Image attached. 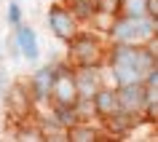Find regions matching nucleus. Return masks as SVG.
<instances>
[{
  "mask_svg": "<svg viewBox=\"0 0 158 142\" xmlns=\"http://www.w3.org/2000/svg\"><path fill=\"white\" fill-rule=\"evenodd\" d=\"M110 65L118 83H142L145 75L156 67V56L150 48H142L137 43H121L110 54Z\"/></svg>",
  "mask_w": 158,
  "mask_h": 142,
  "instance_id": "nucleus-1",
  "label": "nucleus"
},
{
  "mask_svg": "<svg viewBox=\"0 0 158 142\" xmlns=\"http://www.w3.org/2000/svg\"><path fill=\"white\" fill-rule=\"evenodd\" d=\"M153 27H156V19L150 16H123L113 24V38L118 43H139L153 35Z\"/></svg>",
  "mask_w": 158,
  "mask_h": 142,
  "instance_id": "nucleus-2",
  "label": "nucleus"
},
{
  "mask_svg": "<svg viewBox=\"0 0 158 142\" xmlns=\"http://www.w3.org/2000/svg\"><path fill=\"white\" fill-rule=\"evenodd\" d=\"M67 43H70L73 59H75L81 67H97V65L102 62V56H105V51H102L99 40H97V38H91V35H78V32H75Z\"/></svg>",
  "mask_w": 158,
  "mask_h": 142,
  "instance_id": "nucleus-3",
  "label": "nucleus"
},
{
  "mask_svg": "<svg viewBox=\"0 0 158 142\" xmlns=\"http://www.w3.org/2000/svg\"><path fill=\"white\" fill-rule=\"evenodd\" d=\"M54 97V105L59 107H78L81 105V97H78V89H75V81L70 73L64 70H56V75H54V86H51V94Z\"/></svg>",
  "mask_w": 158,
  "mask_h": 142,
  "instance_id": "nucleus-4",
  "label": "nucleus"
},
{
  "mask_svg": "<svg viewBox=\"0 0 158 142\" xmlns=\"http://www.w3.org/2000/svg\"><path fill=\"white\" fill-rule=\"evenodd\" d=\"M115 97H118V107L121 110H129V113L139 115L145 102H148V89H145V83H121Z\"/></svg>",
  "mask_w": 158,
  "mask_h": 142,
  "instance_id": "nucleus-5",
  "label": "nucleus"
},
{
  "mask_svg": "<svg viewBox=\"0 0 158 142\" xmlns=\"http://www.w3.org/2000/svg\"><path fill=\"white\" fill-rule=\"evenodd\" d=\"M48 27L54 30V35H56V38L70 40V38L78 32V19L73 16V11L62 8V6H54V8L48 11Z\"/></svg>",
  "mask_w": 158,
  "mask_h": 142,
  "instance_id": "nucleus-6",
  "label": "nucleus"
},
{
  "mask_svg": "<svg viewBox=\"0 0 158 142\" xmlns=\"http://www.w3.org/2000/svg\"><path fill=\"white\" fill-rule=\"evenodd\" d=\"M6 110H8V115L14 118H24L30 113V94H27L24 86H14L8 94H6Z\"/></svg>",
  "mask_w": 158,
  "mask_h": 142,
  "instance_id": "nucleus-7",
  "label": "nucleus"
},
{
  "mask_svg": "<svg viewBox=\"0 0 158 142\" xmlns=\"http://www.w3.org/2000/svg\"><path fill=\"white\" fill-rule=\"evenodd\" d=\"M16 46L27 59H38L40 46H38V35L30 24H16Z\"/></svg>",
  "mask_w": 158,
  "mask_h": 142,
  "instance_id": "nucleus-8",
  "label": "nucleus"
},
{
  "mask_svg": "<svg viewBox=\"0 0 158 142\" xmlns=\"http://www.w3.org/2000/svg\"><path fill=\"white\" fill-rule=\"evenodd\" d=\"M54 75H56V67H40V70L32 75L30 91H32L35 99H48L51 86H54Z\"/></svg>",
  "mask_w": 158,
  "mask_h": 142,
  "instance_id": "nucleus-9",
  "label": "nucleus"
},
{
  "mask_svg": "<svg viewBox=\"0 0 158 142\" xmlns=\"http://www.w3.org/2000/svg\"><path fill=\"white\" fill-rule=\"evenodd\" d=\"M73 81H75V89H78V97H81V99H91L94 91L99 89V81H97L94 67H81L73 75Z\"/></svg>",
  "mask_w": 158,
  "mask_h": 142,
  "instance_id": "nucleus-10",
  "label": "nucleus"
},
{
  "mask_svg": "<svg viewBox=\"0 0 158 142\" xmlns=\"http://www.w3.org/2000/svg\"><path fill=\"white\" fill-rule=\"evenodd\" d=\"M94 110H97V115H102V118H107L110 113H115L118 110L115 91H110V89H97V91H94Z\"/></svg>",
  "mask_w": 158,
  "mask_h": 142,
  "instance_id": "nucleus-11",
  "label": "nucleus"
},
{
  "mask_svg": "<svg viewBox=\"0 0 158 142\" xmlns=\"http://www.w3.org/2000/svg\"><path fill=\"white\" fill-rule=\"evenodd\" d=\"M134 115H137V113H129V110H121V107H118L115 113H110L105 121L110 123V132H113V134H126L134 123H137V118H134Z\"/></svg>",
  "mask_w": 158,
  "mask_h": 142,
  "instance_id": "nucleus-12",
  "label": "nucleus"
},
{
  "mask_svg": "<svg viewBox=\"0 0 158 142\" xmlns=\"http://www.w3.org/2000/svg\"><path fill=\"white\" fill-rule=\"evenodd\" d=\"M67 137L64 140H73V142H89V140H99V137H97V132H94L91 126H86V123H78V121H75L73 126H67Z\"/></svg>",
  "mask_w": 158,
  "mask_h": 142,
  "instance_id": "nucleus-13",
  "label": "nucleus"
},
{
  "mask_svg": "<svg viewBox=\"0 0 158 142\" xmlns=\"http://www.w3.org/2000/svg\"><path fill=\"white\" fill-rule=\"evenodd\" d=\"M73 6V16L75 19H91L97 14V0H67Z\"/></svg>",
  "mask_w": 158,
  "mask_h": 142,
  "instance_id": "nucleus-14",
  "label": "nucleus"
},
{
  "mask_svg": "<svg viewBox=\"0 0 158 142\" xmlns=\"http://www.w3.org/2000/svg\"><path fill=\"white\" fill-rule=\"evenodd\" d=\"M121 8H126V16H145V0H121Z\"/></svg>",
  "mask_w": 158,
  "mask_h": 142,
  "instance_id": "nucleus-15",
  "label": "nucleus"
},
{
  "mask_svg": "<svg viewBox=\"0 0 158 142\" xmlns=\"http://www.w3.org/2000/svg\"><path fill=\"white\" fill-rule=\"evenodd\" d=\"M8 24H22V6H19V0H11L8 3Z\"/></svg>",
  "mask_w": 158,
  "mask_h": 142,
  "instance_id": "nucleus-16",
  "label": "nucleus"
},
{
  "mask_svg": "<svg viewBox=\"0 0 158 142\" xmlns=\"http://www.w3.org/2000/svg\"><path fill=\"white\" fill-rule=\"evenodd\" d=\"M97 8L105 14H115V11H121V0H97Z\"/></svg>",
  "mask_w": 158,
  "mask_h": 142,
  "instance_id": "nucleus-17",
  "label": "nucleus"
},
{
  "mask_svg": "<svg viewBox=\"0 0 158 142\" xmlns=\"http://www.w3.org/2000/svg\"><path fill=\"white\" fill-rule=\"evenodd\" d=\"M145 16H150V19L158 16V0H145Z\"/></svg>",
  "mask_w": 158,
  "mask_h": 142,
  "instance_id": "nucleus-18",
  "label": "nucleus"
},
{
  "mask_svg": "<svg viewBox=\"0 0 158 142\" xmlns=\"http://www.w3.org/2000/svg\"><path fill=\"white\" fill-rule=\"evenodd\" d=\"M3 94H6V75L0 73V97H3Z\"/></svg>",
  "mask_w": 158,
  "mask_h": 142,
  "instance_id": "nucleus-19",
  "label": "nucleus"
}]
</instances>
